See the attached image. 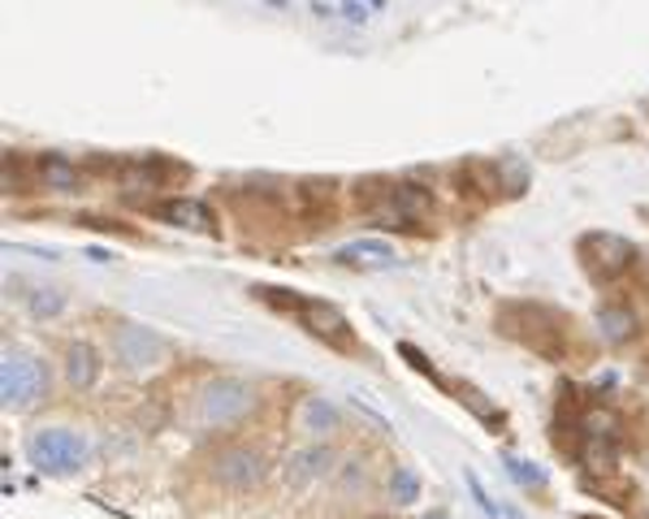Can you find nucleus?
<instances>
[{"label": "nucleus", "mask_w": 649, "mask_h": 519, "mask_svg": "<svg viewBox=\"0 0 649 519\" xmlns=\"http://www.w3.org/2000/svg\"><path fill=\"white\" fill-rule=\"evenodd\" d=\"M256 299H264V303L290 312L317 342H329V347H338V351L351 347V320L342 317V308H333L329 299H303V295L278 290V286H256Z\"/></svg>", "instance_id": "f257e3e1"}, {"label": "nucleus", "mask_w": 649, "mask_h": 519, "mask_svg": "<svg viewBox=\"0 0 649 519\" xmlns=\"http://www.w3.org/2000/svg\"><path fill=\"white\" fill-rule=\"evenodd\" d=\"M256 411V390L239 377H212L196 395V425L200 429H234L243 416Z\"/></svg>", "instance_id": "f03ea898"}, {"label": "nucleus", "mask_w": 649, "mask_h": 519, "mask_svg": "<svg viewBox=\"0 0 649 519\" xmlns=\"http://www.w3.org/2000/svg\"><path fill=\"white\" fill-rule=\"evenodd\" d=\"M48 395V368L27 347H4L0 356V399L9 411H27Z\"/></svg>", "instance_id": "7ed1b4c3"}, {"label": "nucleus", "mask_w": 649, "mask_h": 519, "mask_svg": "<svg viewBox=\"0 0 649 519\" xmlns=\"http://www.w3.org/2000/svg\"><path fill=\"white\" fill-rule=\"evenodd\" d=\"M27 459L48 477H70L87 463V438L74 429H36L27 438Z\"/></svg>", "instance_id": "20e7f679"}, {"label": "nucleus", "mask_w": 649, "mask_h": 519, "mask_svg": "<svg viewBox=\"0 0 649 519\" xmlns=\"http://www.w3.org/2000/svg\"><path fill=\"white\" fill-rule=\"evenodd\" d=\"M580 260H585V273L593 281H619L637 265V247L623 239V234L593 230V234L580 239Z\"/></svg>", "instance_id": "39448f33"}, {"label": "nucleus", "mask_w": 649, "mask_h": 519, "mask_svg": "<svg viewBox=\"0 0 649 519\" xmlns=\"http://www.w3.org/2000/svg\"><path fill=\"white\" fill-rule=\"evenodd\" d=\"M372 217L390 230H411V226L433 217V191L420 182H395L381 191V203L372 208Z\"/></svg>", "instance_id": "423d86ee"}, {"label": "nucleus", "mask_w": 649, "mask_h": 519, "mask_svg": "<svg viewBox=\"0 0 649 519\" xmlns=\"http://www.w3.org/2000/svg\"><path fill=\"white\" fill-rule=\"evenodd\" d=\"M113 356L130 372H157L161 363H169L173 347L164 342L161 333L143 329V325H118L113 329Z\"/></svg>", "instance_id": "0eeeda50"}, {"label": "nucleus", "mask_w": 649, "mask_h": 519, "mask_svg": "<svg viewBox=\"0 0 649 519\" xmlns=\"http://www.w3.org/2000/svg\"><path fill=\"white\" fill-rule=\"evenodd\" d=\"M208 472H212L217 485H226V489L243 493V489H256V485L264 480V459H260L251 446H226V450H217V455H212Z\"/></svg>", "instance_id": "6e6552de"}, {"label": "nucleus", "mask_w": 649, "mask_h": 519, "mask_svg": "<svg viewBox=\"0 0 649 519\" xmlns=\"http://www.w3.org/2000/svg\"><path fill=\"white\" fill-rule=\"evenodd\" d=\"M173 178H182V164H169L161 157H143V160H126L122 173H118V182H122L126 196H152V191H161L164 182H173Z\"/></svg>", "instance_id": "1a4fd4ad"}, {"label": "nucleus", "mask_w": 649, "mask_h": 519, "mask_svg": "<svg viewBox=\"0 0 649 519\" xmlns=\"http://www.w3.org/2000/svg\"><path fill=\"white\" fill-rule=\"evenodd\" d=\"M152 217H157V221H169V226H182V230H196V234H212V230H217L212 208H208L203 200H187V196L157 203Z\"/></svg>", "instance_id": "9d476101"}, {"label": "nucleus", "mask_w": 649, "mask_h": 519, "mask_svg": "<svg viewBox=\"0 0 649 519\" xmlns=\"http://www.w3.org/2000/svg\"><path fill=\"white\" fill-rule=\"evenodd\" d=\"M100 372H104V360H100V351H96L91 342H70V347H66V381H70L79 395L96 390Z\"/></svg>", "instance_id": "9b49d317"}, {"label": "nucleus", "mask_w": 649, "mask_h": 519, "mask_svg": "<svg viewBox=\"0 0 649 519\" xmlns=\"http://www.w3.org/2000/svg\"><path fill=\"white\" fill-rule=\"evenodd\" d=\"M294 425H299V433H303V438H329V433H338V429H342V411H338L329 399H321V395H312V399L299 402Z\"/></svg>", "instance_id": "f8f14e48"}, {"label": "nucleus", "mask_w": 649, "mask_h": 519, "mask_svg": "<svg viewBox=\"0 0 649 519\" xmlns=\"http://www.w3.org/2000/svg\"><path fill=\"white\" fill-rule=\"evenodd\" d=\"M338 265H347V269H386V265H395L399 256H395V247L381 239H356L347 242V247H338V256H333Z\"/></svg>", "instance_id": "ddd939ff"}, {"label": "nucleus", "mask_w": 649, "mask_h": 519, "mask_svg": "<svg viewBox=\"0 0 649 519\" xmlns=\"http://www.w3.org/2000/svg\"><path fill=\"white\" fill-rule=\"evenodd\" d=\"M31 169H36V182H40L43 191H79L82 187L79 164L66 157H40Z\"/></svg>", "instance_id": "4468645a"}, {"label": "nucleus", "mask_w": 649, "mask_h": 519, "mask_svg": "<svg viewBox=\"0 0 649 519\" xmlns=\"http://www.w3.org/2000/svg\"><path fill=\"white\" fill-rule=\"evenodd\" d=\"M598 329H602V338L610 347H623V342L637 338V312L628 303H602L598 308Z\"/></svg>", "instance_id": "2eb2a0df"}, {"label": "nucleus", "mask_w": 649, "mask_h": 519, "mask_svg": "<svg viewBox=\"0 0 649 519\" xmlns=\"http://www.w3.org/2000/svg\"><path fill=\"white\" fill-rule=\"evenodd\" d=\"M329 463H333V455L324 446H308V450H299L290 459V472L286 477L294 480V485H308V480H321L329 472Z\"/></svg>", "instance_id": "dca6fc26"}, {"label": "nucleus", "mask_w": 649, "mask_h": 519, "mask_svg": "<svg viewBox=\"0 0 649 519\" xmlns=\"http://www.w3.org/2000/svg\"><path fill=\"white\" fill-rule=\"evenodd\" d=\"M493 173H498V191L502 196H525L528 191V164L516 157L493 160Z\"/></svg>", "instance_id": "f3484780"}, {"label": "nucleus", "mask_w": 649, "mask_h": 519, "mask_svg": "<svg viewBox=\"0 0 649 519\" xmlns=\"http://www.w3.org/2000/svg\"><path fill=\"white\" fill-rule=\"evenodd\" d=\"M386 489H390V502H399V507H416L420 502V477L411 468H395L390 480H386Z\"/></svg>", "instance_id": "a211bd4d"}, {"label": "nucleus", "mask_w": 649, "mask_h": 519, "mask_svg": "<svg viewBox=\"0 0 649 519\" xmlns=\"http://www.w3.org/2000/svg\"><path fill=\"white\" fill-rule=\"evenodd\" d=\"M502 468H507V477L516 480V485H525V489H546V472L537 463H528V459L502 455Z\"/></svg>", "instance_id": "6ab92c4d"}, {"label": "nucleus", "mask_w": 649, "mask_h": 519, "mask_svg": "<svg viewBox=\"0 0 649 519\" xmlns=\"http://www.w3.org/2000/svg\"><path fill=\"white\" fill-rule=\"evenodd\" d=\"M27 308H31V317L52 320L66 312V295H61V290H31V295H27Z\"/></svg>", "instance_id": "aec40b11"}, {"label": "nucleus", "mask_w": 649, "mask_h": 519, "mask_svg": "<svg viewBox=\"0 0 649 519\" xmlns=\"http://www.w3.org/2000/svg\"><path fill=\"white\" fill-rule=\"evenodd\" d=\"M468 489H472V498H477V507H481V511H486L489 519H493V516H502V507H498V502H493V498H489V493H486V485L477 480V472H468Z\"/></svg>", "instance_id": "412c9836"}, {"label": "nucleus", "mask_w": 649, "mask_h": 519, "mask_svg": "<svg viewBox=\"0 0 649 519\" xmlns=\"http://www.w3.org/2000/svg\"><path fill=\"white\" fill-rule=\"evenodd\" d=\"M399 356H403V360H411V368H416V372H425V377H433V381H442V377L433 372V363L425 360V356H420V351H416L411 342H403V347H399Z\"/></svg>", "instance_id": "4be33fe9"}, {"label": "nucleus", "mask_w": 649, "mask_h": 519, "mask_svg": "<svg viewBox=\"0 0 649 519\" xmlns=\"http://www.w3.org/2000/svg\"><path fill=\"white\" fill-rule=\"evenodd\" d=\"M4 191H9V196H22V169H18V157H9V169H4Z\"/></svg>", "instance_id": "5701e85b"}, {"label": "nucleus", "mask_w": 649, "mask_h": 519, "mask_svg": "<svg viewBox=\"0 0 649 519\" xmlns=\"http://www.w3.org/2000/svg\"><path fill=\"white\" fill-rule=\"evenodd\" d=\"M342 13H347L351 22H365V9H360V0H347V4H342Z\"/></svg>", "instance_id": "b1692460"}, {"label": "nucleus", "mask_w": 649, "mask_h": 519, "mask_svg": "<svg viewBox=\"0 0 649 519\" xmlns=\"http://www.w3.org/2000/svg\"><path fill=\"white\" fill-rule=\"evenodd\" d=\"M425 519H447V516H442V511H433V516H425Z\"/></svg>", "instance_id": "393cba45"}, {"label": "nucleus", "mask_w": 649, "mask_h": 519, "mask_svg": "<svg viewBox=\"0 0 649 519\" xmlns=\"http://www.w3.org/2000/svg\"><path fill=\"white\" fill-rule=\"evenodd\" d=\"M372 4H377V9H381V4H386V0H372Z\"/></svg>", "instance_id": "a878e982"}]
</instances>
